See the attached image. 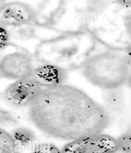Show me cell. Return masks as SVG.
<instances>
[{"label":"cell","instance_id":"obj_3","mask_svg":"<svg viewBox=\"0 0 131 153\" xmlns=\"http://www.w3.org/2000/svg\"><path fill=\"white\" fill-rule=\"evenodd\" d=\"M117 151L116 139L103 134L85 137L64 146L62 153H114Z\"/></svg>","mask_w":131,"mask_h":153},{"label":"cell","instance_id":"obj_13","mask_svg":"<svg viewBox=\"0 0 131 153\" xmlns=\"http://www.w3.org/2000/svg\"><path fill=\"white\" fill-rule=\"evenodd\" d=\"M115 3L125 8H131V0H115Z\"/></svg>","mask_w":131,"mask_h":153},{"label":"cell","instance_id":"obj_4","mask_svg":"<svg viewBox=\"0 0 131 153\" xmlns=\"http://www.w3.org/2000/svg\"><path fill=\"white\" fill-rule=\"evenodd\" d=\"M42 88L31 75L10 85L4 91V99L14 107L28 106Z\"/></svg>","mask_w":131,"mask_h":153},{"label":"cell","instance_id":"obj_11","mask_svg":"<svg viewBox=\"0 0 131 153\" xmlns=\"http://www.w3.org/2000/svg\"><path fill=\"white\" fill-rule=\"evenodd\" d=\"M32 153H62L55 146L49 143H41L34 147Z\"/></svg>","mask_w":131,"mask_h":153},{"label":"cell","instance_id":"obj_15","mask_svg":"<svg viewBox=\"0 0 131 153\" xmlns=\"http://www.w3.org/2000/svg\"><path fill=\"white\" fill-rule=\"evenodd\" d=\"M6 2V0H0V6Z\"/></svg>","mask_w":131,"mask_h":153},{"label":"cell","instance_id":"obj_7","mask_svg":"<svg viewBox=\"0 0 131 153\" xmlns=\"http://www.w3.org/2000/svg\"><path fill=\"white\" fill-rule=\"evenodd\" d=\"M31 76L42 88H45L64 83L66 74L61 67L46 64L35 68Z\"/></svg>","mask_w":131,"mask_h":153},{"label":"cell","instance_id":"obj_12","mask_svg":"<svg viewBox=\"0 0 131 153\" xmlns=\"http://www.w3.org/2000/svg\"><path fill=\"white\" fill-rule=\"evenodd\" d=\"M10 34L7 27L0 23V49L6 47L9 44Z\"/></svg>","mask_w":131,"mask_h":153},{"label":"cell","instance_id":"obj_8","mask_svg":"<svg viewBox=\"0 0 131 153\" xmlns=\"http://www.w3.org/2000/svg\"><path fill=\"white\" fill-rule=\"evenodd\" d=\"M11 135L16 144L25 146L36 140L34 133L28 128H20L13 130Z\"/></svg>","mask_w":131,"mask_h":153},{"label":"cell","instance_id":"obj_5","mask_svg":"<svg viewBox=\"0 0 131 153\" xmlns=\"http://www.w3.org/2000/svg\"><path fill=\"white\" fill-rule=\"evenodd\" d=\"M35 68L32 57L28 54L12 53L0 60V76L17 80L31 76Z\"/></svg>","mask_w":131,"mask_h":153},{"label":"cell","instance_id":"obj_9","mask_svg":"<svg viewBox=\"0 0 131 153\" xmlns=\"http://www.w3.org/2000/svg\"><path fill=\"white\" fill-rule=\"evenodd\" d=\"M0 153H19L17 145L9 133L0 128Z\"/></svg>","mask_w":131,"mask_h":153},{"label":"cell","instance_id":"obj_2","mask_svg":"<svg viewBox=\"0 0 131 153\" xmlns=\"http://www.w3.org/2000/svg\"><path fill=\"white\" fill-rule=\"evenodd\" d=\"M129 61L116 53H103L90 59L84 70L86 78L93 84L115 89L124 84L129 75Z\"/></svg>","mask_w":131,"mask_h":153},{"label":"cell","instance_id":"obj_10","mask_svg":"<svg viewBox=\"0 0 131 153\" xmlns=\"http://www.w3.org/2000/svg\"><path fill=\"white\" fill-rule=\"evenodd\" d=\"M117 151L124 153H131V137L130 132H128L116 139Z\"/></svg>","mask_w":131,"mask_h":153},{"label":"cell","instance_id":"obj_1","mask_svg":"<svg viewBox=\"0 0 131 153\" xmlns=\"http://www.w3.org/2000/svg\"><path fill=\"white\" fill-rule=\"evenodd\" d=\"M28 106L36 126L62 140L102 134L110 123L103 107L81 90L64 84L42 88Z\"/></svg>","mask_w":131,"mask_h":153},{"label":"cell","instance_id":"obj_14","mask_svg":"<svg viewBox=\"0 0 131 153\" xmlns=\"http://www.w3.org/2000/svg\"><path fill=\"white\" fill-rule=\"evenodd\" d=\"M124 22H125V26L126 27L128 26V29H130L131 26V14L130 13H127L125 16L124 18Z\"/></svg>","mask_w":131,"mask_h":153},{"label":"cell","instance_id":"obj_6","mask_svg":"<svg viewBox=\"0 0 131 153\" xmlns=\"http://www.w3.org/2000/svg\"><path fill=\"white\" fill-rule=\"evenodd\" d=\"M35 13L27 4L5 2L0 6V23L6 27L28 25L34 21Z\"/></svg>","mask_w":131,"mask_h":153}]
</instances>
